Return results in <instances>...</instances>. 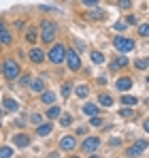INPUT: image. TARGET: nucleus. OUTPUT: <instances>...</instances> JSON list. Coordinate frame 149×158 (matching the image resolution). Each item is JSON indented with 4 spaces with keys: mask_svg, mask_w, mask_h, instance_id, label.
I'll list each match as a JSON object with an SVG mask.
<instances>
[{
    "mask_svg": "<svg viewBox=\"0 0 149 158\" xmlns=\"http://www.w3.org/2000/svg\"><path fill=\"white\" fill-rule=\"evenodd\" d=\"M41 39H43V43H53V36H55V32H58V26L53 24V22H49V19H45L43 24H41Z\"/></svg>",
    "mask_w": 149,
    "mask_h": 158,
    "instance_id": "nucleus-1",
    "label": "nucleus"
},
{
    "mask_svg": "<svg viewBox=\"0 0 149 158\" xmlns=\"http://www.w3.org/2000/svg\"><path fill=\"white\" fill-rule=\"evenodd\" d=\"M47 58L51 60V64H62L66 60V45H53Z\"/></svg>",
    "mask_w": 149,
    "mask_h": 158,
    "instance_id": "nucleus-2",
    "label": "nucleus"
},
{
    "mask_svg": "<svg viewBox=\"0 0 149 158\" xmlns=\"http://www.w3.org/2000/svg\"><path fill=\"white\" fill-rule=\"evenodd\" d=\"M4 77L9 81H15L19 77V64L15 60H4Z\"/></svg>",
    "mask_w": 149,
    "mask_h": 158,
    "instance_id": "nucleus-3",
    "label": "nucleus"
},
{
    "mask_svg": "<svg viewBox=\"0 0 149 158\" xmlns=\"http://www.w3.org/2000/svg\"><path fill=\"white\" fill-rule=\"evenodd\" d=\"M113 47H115L117 52H122V53H128V52L134 49V41H132V39H126V36H117V39L113 41Z\"/></svg>",
    "mask_w": 149,
    "mask_h": 158,
    "instance_id": "nucleus-4",
    "label": "nucleus"
},
{
    "mask_svg": "<svg viewBox=\"0 0 149 158\" xmlns=\"http://www.w3.org/2000/svg\"><path fill=\"white\" fill-rule=\"evenodd\" d=\"M98 148H100V139L98 137H87V139L83 141V145H81L83 154H94Z\"/></svg>",
    "mask_w": 149,
    "mask_h": 158,
    "instance_id": "nucleus-5",
    "label": "nucleus"
},
{
    "mask_svg": "<svg viewBox=\"0 0 149 158\" xmlns=\"http://www.w3.org/2000/svg\"><path fill=\"white\" fill-rule=\"evenodd\" d=\"M66 62H68V66H70V71H79L81 69V60H79V53L77 52H66Z\"/></svg>",
    "mask_w": 149,
    "mask_h": 158,
    "instance_id": "nucleus-6",
    "label": "nucleus"
},
{
    "mask_svg": "<svg viewBox=\"0 0 149 158\" xmlns=\"http://www.w3.org/2000/svg\"><path fill=\"white\" fill-rule=\"evenodd\" d=\"M145 148H147V141H143V139H141V141H136L130 150H126V154H128V156H139V154H143V150H145Z\"/></svg>",
    "mask_w": 149,
    "mask_h": 158,
    "instance_id": "nucleus-7",
    "label": "nucleus"
},
{
    "mask_svg": "<svg viewBox=\"0 0 149 158\" xmlns=\"http://www.w3.org/2000/svg\"><path fill=\"white\" fill-rule=\"evenodd\" d=\"M74 148H77L74 137H64V139L60 141V150H64V152H73Z\"/></svg>",
    "mask_w": 149,
    "mask_h": 158,
    "instance_id": "nucleus-8",
    "label": "nucleus"
},
{
    "mask_svg": "<svg viewBox=\"0 0 149 158\" xmlns=\"http://www.w3.org/2000/svg\"><path fill=\"white\" fill-rule=\"evenodd\" d=\"M0 43H4V45H11V43H13V36H11V32L6 30L4 22H0Z\"/></svg>",
    "mask_w": 149,
    "mask_h": 158,
    "instance_id": "nucleus-9",
    "label": "nucleus"
},
{
    "mask_svg": "<svg viewBox=\"0 0 149 158\" xmlns=\"http://www.w3.org/2000/svg\"><path fill=\"white\" fill-rule=\"evenodd\" d=\"M30 60H32L34 64H41V62L45 60V53L41 52L38 47H34V49H30Z\"/></svg>",
    "mask_w": 149,
    "mask_h": 158,
    "instance_id": "nucleus-10",
    "label": "nucleus"
},
{
    "mask_svg": "<svg viewBox=\"0 0 149 158\" xmlns=\"http://www.w3.org/2000/svg\"><path fill=\"white\" fill-rule=\"evenodd\" d=\"M132 88V79L130 77H119L117 79V90L119 92H126V90H130Z\"/></svg>",
    "mask_w": 149,
    "mask_h": 158,
    "instance_id": "nucleus-11",
    "label": "nucleus"
},
{
    "mask_svg": "<svg viewBox=\"0 0 149 158\" xmlns=\"http://www.w3.org/2000/svg\"><path fill=\"white\" fill-rule=\"evenodd\" d=\"M13 143H15L17 148H28V145H30V137H28V135H15Z\"/></svg>",
    "mask_w": 149,
    "mask_h": 158,
    "instance_id": "nucleus-12",
    "label": "nucleus"
},
{
    "mask_svg": "<svg viewBox=\"0 0 149 158\" xmlns=\"http://www.w3.org/2000/svg\"><path fill=\"white\" fill-rule=\"evenodd\" d=\"M30 90L43 94V92H45V83H43V79H32V81H30Z\"/></svg>",
    "mask_w": 149,
    "mask_h": 158,
    "instance_id": "nucleus-13",
    "label": "nucleus"
},
{
    "mask_svg": "<svg viewBox=\"0 0 149 158\" xmlns=\"http://www.w3.org/2000/svg\"><path fill=\"white\" fill-rule=\"evenodd\" d=\"M2 107H4L6 111H17V109H19L17 101H13V98H2Z\"/></svg>",
    "mask_w": 149,
    "mask_h": 158,
    "instance_id": "nucleus-14",
    "label": "nucleus"
},
{
    "mask_svg": "<svg viewBox=\"0 0 149 158\" xmlns=\"http://www.w3.org/2000/svg\"><path fill=\"white\" fill-rule=\"evenodd\" d=\"M58 115H62V109H60L58 105H51L49 111H47V118H49V120H55Z\"/></svg>",
    "mask_w": 149,
    "mask_h": 158,
    "instance_id": "nucleus-15",
    "label": "nucleus"
},
{
    "mask_svg": "<svg viewBox=\"0 0 149 158\" xmlns=\"http://www.w3.org/2000/svg\"><path fill=\"white\" fill-rule=\"evenodd\" d=\"M41 101H43L45 105H53V101H55V94L45 90V92H43V96H41Z\"/></svg>",
    "mask_w": 149,
    "mask_h": 158,
    "instance_id": "nucleus-16",
    "label": "nucleus"
},
{
    "mask_svg": "<svg viewBox=\"0 0 149 158\" xmlns=\"http://www.w3.org/2000/svg\"><path fill=\"white\" fill-rule=\"evenodd\" d=\"M83 113H85V115H96V113H98V107L92 105V103H85V105H83Z\"/></svg>",
    "mask_w": 149,
    "mask_h": 158,
    "instance_id": "nucleus-17",
    "label": "nucleus"
},
{
    "mask_svg": "<svg viewBox=\"0 0 149 158\" xmlns=\"http://www.w3.org/2000/svg\"><path fill=\"white\" fill-rule=\"evenodd\" d=\"M26 39H28V43H36V28L30 26L26 30Z\"/></svg>",
    "mask_w": 149,
    "mask_h": 158,
    "instance_id": "nucleus-18",
    "label": "nucleus"
},
{
    "mask_svg": "<svg viewBox=\"0 0 149 158\" xmlns=\"http://www.w3.org/2000/svg\"><path fill=\"white\" fill-rule=\"evenodd\" d=\"M36 132H38L41 137H47L51 132V124H38V126H36Z\"/></svg>",
    "mask_w": 149,
    "mask_h": 158,
    "instance_id": "nucleus-19",
    "label": "nucleus"
},
{
    "mask_svg": "<svg viewBox=\"0 0 149 158\" xmlns=\"http://www.w3.org/2000/svg\"><path fill=\"white\" fill-rule=\"evenodd\" d=\"M98 103L102 107H111V105H113V98H111L109 94H100V96H98Z\"/></svg>",
    "mask_w": 149,
    "mask_h": 158,
    "instance_id": "nucleus-20",
    "label": "nucleus"
},
{
    "mask_svg": "<svg viewBox=\"0 0 149 158\" xmlns=\"http://www.w3.org/2000/svg\"><path fill=\"white\" fill-rule=\"evenodd\" d=\"M136 103H139V98H136V96H128V94H126V96H122V105L134 107V105H136Z\"/></svg>",
    "mask_w": 149,
    "mask_h": 158,
    "instance_id": "nucleus-21",
    "label": "nucleus"
},
{
    "mask_svg": "<svg viewBox=\"0 0 149 158\" xmlns=\"http://www.w3.org/2000/svg\"><path fill=\"white\" fill-rule=\"evenodd\" d=\"M119 115H122V118H126V120H130V118H134V111H132V107H128V105H126L124 109L119 111Z\"/></svg>",
    "mask_w": 149,
    "mask_h": 158,
    "instance_id": "nucleus-22",
    "label": "nucleus"
},
{
    "mask_svg": "<svg viewBox=\"0 0 149 158\" xmlns=\"http://www.w3.org/2000/svg\"><path fill=\"white\" fill-rule=\"evenodd\" d=\"M11 158L13 156V150H11V148H9V145H2V148H0V158Z\"/></svg>",
    "mask_w": 149,
    "mask_h": 158,
    "instance_id": "nucleus-23",
    "label": "nucleus"
},
{
    "mask_svg": "<svg viewBox=\"0 0 149 158\" xmlns=\"http://www.w3.org/2000/svg\"><path fill=\"white\" fill-rule=\"evenodd\" d=\"M90 17H92V19H104V17H107V13H104L102 9H96L94 13H90Z\"/></svg>",
    "mask_w": 149,
    "mask_h": 158,
    "instance_id": "nucleus-24",
    "label": "nucleus"
},
{
    "mask_svg": "<svg viewBox=\"0 0 149 158\" xmlns=\"http://www.w3.org/2000/svg\"><path fill=\"white\" fill-rule=\"evenodd\" d=\"M92 62H96V64H102L104 62V56L100 52H92Z\"/></svg>",
    "mask_w": 149,
    "mask_h": 158,
    "instance_id": "nucleus-25",
    "label": "nucleus"
},
{
    "mask_svg": "<svg viewBox=\"0 0 149 158\" xmlns=\"http://www.w3.org/2000/svg\"><path fill=\"white\" fill-rule=\"evenodd\" d=\"M87 92H90V88H87V85H79V88H77V96H81V98H85V96H87Z\"/></svg>",
    "mask_w": 149,
    "mask_h": 158,
    "instance_id": "nucleus-26",
    "label": "nucleus"
},
{
    "mask_svg": "<svg viewBox=\"0 0 149 158\" xmlns=\"http://www.w3.org/2000/svg\"><path fill=\"white\" fill-rule=\"evenodd\" d=\"M70 122H73V115H70V113H64V115L60 118V124H62V126H68Z\"/></svg>",
    "mask_w": 149,
    "mask_h": 158,
    "instance_id": "nucleus-27",
    "label": "nucleus"
},
{
    "mask_svg": "<svg viewBox=\"0 0 149 158\" xmlns=\"http://www.w3.org/2000/svg\"><path fill=\"white\" fill-rule=\"evenodd\" d=\"M134 66H136V71H145V69L149 66V62H147V60H136Z\"/></svg>",
    "mask_w": 149,
    "mask_h": 158,
    "instance_id": "nucleus-28",
    "label": "nucleus"
},
{
    "mask_svg": "<svg viewBox=\"0 0 149 158\" xmlns=\"http://www.w3.org/2000/svg\"><path fill=\"white\" fill-rule=\"evenodd\" d=\"M139 34H141V36H149V24L139 26Z\"/></svg>",
    "mask_w": 149,
    "mask_h": 158,
    "instance_id": "nucleus-29",
    "label": "nucleus"
},
{
    "mask_svg": "<svg viewBox=\"0 0 149 158\" xmlns=\"http://www.w3.org/2000/svg\"><path fill=\"white\" fill-rule=\"evenodd\" d=\"M70 90H73V88H70V83H64V85H62V96H64V98H66V96H70Z\"/></svg>",
    "mask_w": 149,
    "mask_h": 158,
    "instance_id": "nucleus-30",
    "label": "nucleus"
},
{
    "mask_svg": "<svg viewBox=\"0 0 149 158\" xmlns=\"http://www.w3.org/2000/svg\"><path fill=\"white\" fill-rule=\"evenodd\" d=\"M113 28H115L117 32H124L126 28H128V22H117V24H115V26H113Z\"/></svg>",
    "mask_w": 149,
    "mask_h": 158,
    "instance_id": "nucleus-31",
    "label": "nucleus"
},
{
    "mask_svg": "<svg viewBox=\"0 0 149 158\" xmlns=\"http://www.w3.org/2000/svg\"><path fill=\"white\" fill-rule=\"evenodd\" d=\"M130 4H132L130 0H117V6L119 9H130Z\"/></svg>",
    "mask_w": 149,
    "mask_h": 158,
    "instance_id": "nucleus-32",
    "label": "nucleus"
},
{
    "mask_svg": "<svg viewBox=\"0 0 149 158\" xmlns=\"http://www.w3.org/2000/svg\"><path fill=\"white\" fill-rule=\"evenodd\" d=\"M92 126H102V118H98V115H92Z\"/></svg>",
    "mask_w": 149,
    "mask_h": 158,
    "instance_id": "nucleus-33",
    "label": "nucleus"
},
{
    "mask_svg": "<svg viewBox=\"0 0 149 158\" xmlns=\"http://www.w3.org/2000/svg\"><path fill=\"white\" fill-rule=\"evenodd\" d=\"M30 120H32V122H34V124L38 126V124H41V120H43V115H41V113H34V115H32Z\"/></svg>",
    "mask_w": 149,
    "mask_h": 158,
    "instance_id": "nucleus-34",
    "label": "nucleus"
},
{
    "mask_svg": "<svg viewBox=\"0 0 149 158\" xmlns=\"http://www.w3.org/2000/svg\"><path fill=\"white\" fill-rule=\"evenodd\" d=\"M115 62H117V66H128V60H126L124 56H122V58H117Z\"/></svg>",
    "mask_w": 149,
    "mask_h": 158,
    "instance_id": "nucleus-35",
    "label": "nucleus"
},
{
    "mask_svg": "<svg viewBox=\"0 0 149 158\" xmlns=\"http://www.w3.org/2000/svg\"><path fill=\"white\" fill-rule=\"evenodd\" d=\"M126 22H128V24H136V15H128Z\"/></svg>",
    "mask_w": 149,
    "mask_h": 158,
    "instance_id": "nucleus-36",
    "label": "nucleus"
},
{
    "mask_svg": "<svg viewBox=\"0 0 149 158\" xmlns=\"http://www.w3.org/2000/svg\"><path fill=\"white\" fill-rule=\"evenodd\" d=\"M96 2H98V0H85V4H90V6H94Z\"/></svg>",
    "mask_w": 149,
    "mask_h": 158,
    "instance_id": "nucleus-37",
    "label": "nucleus"
},
{
    "mask_svg": "<svg viewBox=\"0 0 149 158\" xmlns=\"http://www.w3.org/2000/svg\"><path fill=\"white\" fill-rule=\"evenodd\" d=\"M145 131L149 132V118H147V120H145Z\"/></svg>",
    "mask_w": 149,
    "mask_h": 158,
    "instance_id": "nucleus-38",
    "label": "nucleus"
},
{
    "mask_svg": "<svg viewBox=\"0 0 149 158\" xmlns=\"http://www.w3.org/2000/svg\"><path fill=\"white\" fill-rule=\"evenodd\" d=\"M2 71H4V64H0V73H2Z\"/></svg>",
    "mask_w": 149,
    "mask_h": 158,
    "instance_id": "nucleus-39",
    "label": "nucleus"
},
{
    "mask_svg": "<svg viewBox=\"0 0 149 158\" xmlns=\"http://www.w3.org/2000/svg\"><path fill=\"white\" fill-rule=\"evenodd\" d=\"M2 109H4V107H0V113H2Z\"/></svg>",
    "mask_w": 149,
    "mask_h": 158,
    "instance_id": "nucleus-40",
    "label": "nucleus"
},
{
    "mask_svg": "<svg viewBox=\"0 0 149 158\" xmlns=\"http://www.w3.org/2000/svg\"><path fill=\"white\" fill-rule=\"evenodd\" d=\"M147 81H149V79H147Z\"/></svg>",
    "mask_w": 149,
    "mask_h": 158,
    "instance_id": "nucleus-41",
    "label": "nucleus"
},
{
    "mask_svg": "<svg viewBox=\"0 0 149 158\" xmlns=\"http://www.w3.org/2000/svg\"><path fill=\"white\" fill-rule=\"evenodd\" d=\"M147 62H149V60H147Z\"/></svg>",
    "mask_w": 149,
    "mask_h": 158,
    "instance_id": "nucleus-42",
    "label": "nucleus"
}]
</instances>
